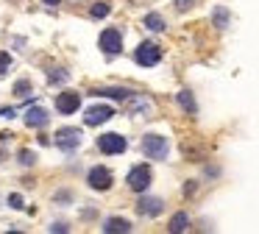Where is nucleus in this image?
<instances>
[{"label":"nucleus","mask_w":259,"mask_h":234,"mask_svg":"<svg viewBox=\"0 0 259 234\" xmlns=\"http://www.w3.org/2000/svg\"><path fill=\"white\" fill-rule=\"evenodd\" d=\"M42 3H45V6H59L62 0H42Z\"/></svg>","instance_id":"28"},{"label":"nucleus","mask_w":259,"mask_h":234,"mask_svg":"<svg viewBox=\"0 0 259 234\" xmlns=\"http://www.w3.org/2000/svg\"><path fill=\"white\" fill-rule=\"evenodd\" d=\"M48 78H51V84H56V81L62 84V81H67V72H64V70L53 72V70H51V72H48Z\"/></svg>","instance_id":"25"},{"label":"nucleus","mask_w":259,"mask_h":234,"mask_svg":"<svg viewBox=\"0 0 259 234\" xmlns=\"http://www.w3.org/2000/svg\"><path fill=\"white\" fill-rule=\"evenodd\" d=\"M12 67V56L6 53V50H0V78L6 75V70Z\"/></svg>","instance_id":"22"},{"label":"nucleus","mask_w":259,"mask_h":234,"mask_svg":"<svg viewBox=\"0 0 259 234\" xmlns=\"http://www.w3.org/2000/svg\"><path fill=\"white\" fill-rule=\"evenodd\" d=\"M176 3V11H181V14H184V11H190L192 6H195V0H173Z\"/></svg>","instance_id":"23"},{"label":"nucleus","mask_w":259,"mask_h":234,"mask_svg":"<svg viewBox=\"0 0 259 234\" xmlns=\"http://www.w3.org/2000/svg\"><path fill=\"white\" fill-rule=\"evenodd\" d=\"M142 150H145L148 159H164L167 150H170V142L162 134H148V137L142 139Z\"/></svg>","instance_id":"2"},{"label":"nucleus","mask_w":259,"mask_h":234,"mask_svg":"<svg viewBox=\"0 0 259 234\" xmlns=\"http://www.w3.org/2000/svg\"><path fill=\"white\" fill-rule=\"evenodd\" d=\"M109 11H112V6H109V3H95V6L90 9V14L95 17V20H101V17H106Z\"/></svg>","instance_id":"20"},{"label":"nucleus","mask_w":259,"mask_h":234,"mask_svg":"<svg viewBox=\"0 0 259 234\" xmlns=\"http://www.w3.org/2000/svg\"><path fill=\"white\" fill-rule=\"evenodd\" d=\"M28 92H31V81L28 78H20V81L14 84V95H17V98H25Z\"/></svg>","instance_id":"19"},{"label":"nucleus","mask_w":259,"mask_h":234,"mask_svg":"<svg viewBox=\"0 0 259 234\" xmlns=\"http://www.w3.org/2000/svg\"><path fill=\"white\" fill-rule=\"evenodd\" d=\"M51 231H67V223H53Z\"/></svg>","instance_id":"26"},{"label":"nucleus","mask_w":259,"mask_h":234,"mask_svg":"<svg viewBox=\"0 0 259 234\" xmlns=\"http://www.w3.org/2000/svg\"><path fill=\"white\" fill-rule=\"evenodd\" d=\"M145 28H148V31H164V20H162V17H159V14H145Z\"/></svg>","instance_id":"18"},{"label":"nucleus","mask_w":259,"mask_h":234,"mask_svg":"<svg viewBox=\"0 0 259 234\" xmlns=\"http://www.w3.org/2000/svg\"><path fill=\"white\" fill-rule=\"evenodd\" d=\"M98 148L103 150V153L114 156V153H123L125 148H128V142H125V137H120V134H103V137H98Z\"/></svg>","instance_id":"6"},{"label":"nucleus","mask_w":259,"mask_h":234,"mask_svg":"<svg viewBox=\"0 0 259 234\" xmlns=\"http://www.w3.org/2000/svg\"><path fill=\"white\" fill-rule=\"evenodd\" d=\"M9 206H12V209H23V195L12 192L9 195Z\"/></svg>","instance_id":"24"},{"label":"nucleus","mask_w":259,"mask_h":234,"mask_svg":"<svg viewBox=\"0 0 259 234\" xmlns=\"http://www.w3.org/2000/svg\"><path fill=\"white\" fill-rule=\"evenodd\" d=\"M78 106H81V95L78 92H59V98H56L59 114H75Z\"/></svg>","instance_id":"8"},{"label":"nucleus","mask_w":259,"mask_h":234,"mask_svg":"<svg viewBox=\"0 0 259 234\" xmlns=\"http://www.w3.org/2000/svg\"><path fill=\"white\" fill-rule=\"evenodd\" d=\"M187 226H190V217L184 215V212H179V215L170 220V231L173 234H179V231H187Z\"/></svg>","instance_id":"17"},{"label":"nucleus","mask_w":259,"mask_h":234,"mask_svg":"<svg viewBox=\"0 0 259 234\" xmlns=\"http://www.w3.org/2000/svg\"><path fill=\"white\" fill-rule=\"evenodd\" d=\"M229 20H231L229 9H226V6H214V11H212V22H214V25L226 28V25H229Z\"/></svg>","instance_id":"16"},{"label":"nucleus","mask_w":259,"mask_h":234,"mask_svg":"<svg viewBox=\"0 0 259 234\" xmlns=\"http://www.w3.org/2000/svg\"><path fill=\"white\" fill-rule=\"evenodd\" d=\"M112 117H114L112 106H92V109H87L84 123H87V126H101V123L112 120Z\"/></svg>","instance_id":"9"},{"label":"nucleus","mask_w":259,"mask_h":234,"mask_svg":"<svg viewBox=\"0 0 259 234\" xmlns=\"http://www.w3.org/2000/svg\"><path fill=\"white\" fill-rule=\"evenodd\" d=\"M153 109V103H151V98H145V95H131L128 98V111H134V114H142V111H151Z\"/></svg>","instance_id":"14"},{"label":"nucleus","mask_w":259,"mask_h":234,"mask_svg":"<svg viewBox=\"0 0 259 234\" xmlns=\"http://www.w3.org/2000/svg\"><path fill=\"white\" fill-rule=\"evenodd\" d=\"M101 228L106 234H125V231H131V223L125 217H109V220H103Z\"/></svg>","instance_id":"13"},{"label":"nucleus","mask_w":259,"mask_h":234,"mask_svg":"<svg viewBox=\"0 0 259 234\" xmlns=\"http://www.w3.org/2000/svg\"><path fill=\"white\" fill-rule=\"evenodd\" d=\"M137 212L142 217H156L164 212V201L162 198H140L137 201Z\"/></svg>","instance_id":"10"},{"label":"nucleus","mask_w":259,"mask_h":234,"mask_svg":"<svg viewBox=\"0 0 259 234\" xmlns=\"http://www.w3.org/2000/svg\"><path fill=\"white\" fill-rule=\"evenodd\" d=\"M151 178H153V173H151V167L148 165H134L128 170V187L134 189V192H145L148 187H151Z\"/></svg>","instance_id":"3"},{"label":"nucleus","mask_w":259,"mask_h":234,"mask_svg":"<svg viewBox=\"0 0 259 234\" xmlns=\"http://www.w3.org/2000/svg\"><path fill=\"white\" fill-rule=\"evenodd\" d=\"M56 201H70V192H56Z\"/></svg>","instance_id":"27"},{"label":"nucleus","mask_w":259,"mask_h":234,"mask_svg":"<svg viewBox=\"0 0 259 234\" xmlns=\"http://www.w3.org/2000/svg\"><path fill=\"white\" fill-rule=\"evenodd\" d=\"M98 45H101L103 53L114 56V53H120V48H123V33H120L117 28H106V31L101 33V39H98Z\"/></svg>","instance_id":"5"},{"label":"nucleus","mask_w":259,"mask_h":234,"mask_svg":"<svg viewBox=\"0 0 259 234\" xmlns=\"http://www.w3.org/2000/svg\"><path fill=\"white\" fill-rule=\"evenodd\" d=\"M87 181H90L92 189H98V192H103V189L112 187V170H106L103 165L92 167L90 173H87Z\"/></svg>","instance_id":"7"},{"label":"nucleus","mask_w":259,"mask_h":234,"mask_svg":"<svg viewBox=\"0 0 259 234\" xmlns=\"http://www.w3.org/2000/svg\"><path fill=\"white\" fill-rule=\"evenodd\" d=\"M81 128H59L56 131V145L64 150V153H73L75 148L81 145Z\"/></svg>","instance_id":"4"},{"label":"nucleus","mask_w":259,"mask_h":234,"mask_svg":"<svg viewBox=\"0 0 259 234\" xmlns=\"http://www.w3.org/2000/svg\"><path fill=\"white\" fill-rule=\"evenodd\" d=\"M48 120H51V114H48L42 106H31V109L25 111V126L28 128H42V126H48Z\"/></svg>","instance_id":"11"},{"label":"nucleus","mask_w":259,"mask_h":234,"mask_svg":"<svg viewBox=\"0 0 259 234\" xmlns=\"http://www.w3.org/2000/svg\"><path fill=\"white\" fill-rule=\"evenodd\" d=\"M34 162H36V153H34V150H28V148L20 150V165H23V167H31Z\"/></svg>","instance_id":"21"},{"label":"nucleus","mask_w":259,"mask_h":234,"mask_svg":"<svg viewBox=\"0 0 259 234\" xmlns=\"http://www.w3.org/2000/svg\"><path fill=\"white\" fill-rule=\"evenodd\" d=\"M176 100H179V106L187 111V114H195V111H198V103H195V98H192L190 89H181V92L176 95Z\"/></svg>","instance_id":"15"},{"label":"nucleus","mask_w":259,"mask_h":234,"mask_svg":"<svg viewBox=\"0 0 259 234\" xmlns=\"http://www.w3.org/2000/svg\"><path fill=\"white\" fill-rule=\"evenodd\" d=\"M92 95H101V98H114V100H128L131 95V89H125V87H101V89H92Z\"/></svg>","instance_id":"12"},{"label":"nucleus","mask_w":259,"mask_h":234,"mask_svg":"<svg viewBox=\"0 0 259 234\" xmlns=\"http://www.w3.org/2000/svg\"><path fill=\"white\" fill-rule=\"evenodd\" d=\"M134 61L140 67H156L162 61V48L156 42H142L140 48L134 50Z\"/></svg>","instance_id":"1"}]
</instances>
